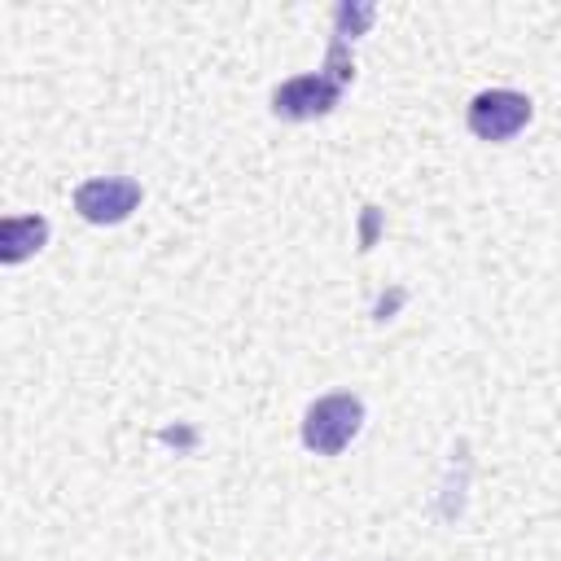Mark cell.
Returning <instances> with one entry per match:
<instances>
[{"label":"cell","instance_id":"6da1fadb","mask_svg":"<svg viewBox=\"0 0 561 561\" xmlns=\"http://www.w3.org/2000/svg\"><path fill=\"white\" fill-rule=\"evenodd\" d=\"M364 425V399L359 394H320L307 416H302V443L316 451V456H337L351 447V438L359 434Z\"/></svg>","mask_w":561,"mask_h":561},{"label":"cell","instance_id":"7a4b0ae2","mask_svg":"<svg viewBox=\"0 0 561 561\" xmlns=\"http://www.w3.org/2000/svg\"><path fill=\"white\" fill-rule=\"evenodd\" d=\"M465 123L478 140H513L526 123H530V96L526 92H513V88H486L469 101L465 110Z\"/></svg>","mask_w":561,"mask_h":561},{"label":"cell","instance_id":"3957f363","mask_svg":"<svg viewBox=\"0 0 561 561\" xmlns=\"http://www.w3.org/2000/svg\"><path fill=\"white\" fill-rule=\"evenodd\" d=\"M342 101V83L329 79L324 70L316 75H294L272 92V114L289 118V123H307V118H324L333 105Z\"/></svg>","mask_w":561,"mask_h":561},{"label":"cell","instance_id":"277c9868","mask_svg":"<svg viewBox=\"0 0 561 561\" xmlns=\"http://www.w3.org/2000/svg\"><path fill=\"white\" fill-rule=\"evenodd\" d=\"M140 206V184L127 175H96L75 188V210L88 224H123Z\"/></svg>","mask_w":561,"mask_h":561},{"label":"cell","instance_id":"5b68a950","mask_svg":"<svg viewBox=\"0 0 561 561\" xmlns=\"http://www.w3.org/2000/svg\"><path fill=\"white\" fill-rule=\"evenodd\" d=\"M48 241V219L44 215H9L0 224V263H22Z\"/></svg>","mask_w":561,"mask_h":561}]
</instances>
